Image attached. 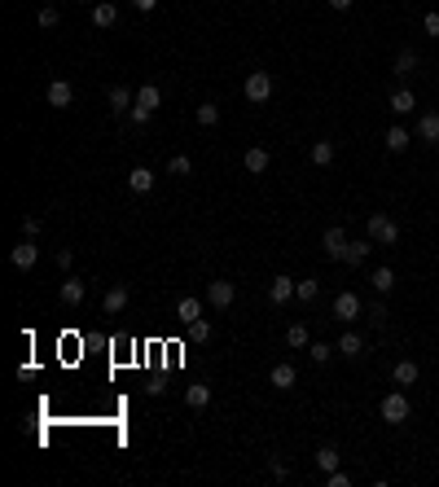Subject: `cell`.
<instances>
[{"mask_svg":"<svg viewBox=\"0 0 439 487\" xmlns=\"http://www.w3.org/2000/svg\"><path fill=\"white\" fill-rule=\"evenodd\" d=\"M378 417H382L386 426H404V422L413 417V404H408V395H404V391L382 395V404H378Z\"/></svg>","mask_w":439,"mask_h":487,"instance_id":"obj_1","label":"cell"},{"mask_svg":"<svg viewBox=\"0 0 439 487\" xmlns=\"http://www.w3.org/2000/svg\"><path fill=\"white\" fill-rule=\"evenodd\" d=\"M365 233H369L378 246H396V242H400V224H396L391 215H386V211H374V215H369V224H365Z\"/></svg>","mask_w":439,"mask_h":487,"instance_id":"obj_2","label":"cell"},{"mask_svg":"<svg viewBox=\"0 0 439 487\" xmlns=\"http://www.w3.org/2000/svg\"><path fill=\"white\" fill-rule=\"evenodd\" d=\"M242 92H246L250 106H264V101H273V75H268V70H250L246 84H242Z\"/></svg>","mask_w":439,"mask_h":487,"instance_id":"obj_3","label":"cell"},{"mask_svg":"<svg viewBox=\"0 0 439 487\" xmlns=\"http://www.w3.org/2000/svg\"><path fill=\"white\" fill-rule=\"evenodd\" d=\"M347 246H351V237L343 233L339 224H334V228H325V233H321V250H325V259H334V264H343Z\"/></svg>","mask_w":439,"mask_h":487,"instance_id":"obj_4","label":"cell"},{"mask_svg":"<svg viewBox=\"0 0 439 487\" xmlns=\"http://www.w3.org/2000/svg\"><path fill=\"white\" fill-rule=\"evenodd\" d=\"M44 101H48L53 110H70V106H75V88H70V80H53V84L44 88Z\"/></svg>","mask_w":439,"mask_h":487,"instance_id":"obj_5","label":"cell"},{"mask_svg":"<svg viewBox=\"0 0 439 487\" xmlns=\"http://www.w3.org/2000/svg\"><path fill=\"white\" fill-rule=\"evenodd\" d=\"M233 299H238V286H233V281H211V286H206V303H211V307H220V312H224V307H233Z\"/></svg>","mask_w":439,"mask_h":487,"instance_id":"obj_6","label":"cell"},{"mask_svg":"<svg viewBox=\"0 0 439 487\" xmlns=\"http://www.w3.org/2000/svg\"><path fill=\"white\" fill-rule=\"evenodd\" d=\"M334 316H339L343 325L360 321V294L356 290H339V299H334Z\"/></svg>","mask_w":439,"mask_h":487,"instance_id":"obj_7","label":"cell"},{"mask_svg":"<svg viewBox=\"0 0 439 487\" xmlns=\"http://www.w3.org/2000/svg\"><path fill=\"white\" fill-rule=\"evenodd\" d=\"M36 259H40V246H36V237H22V242L9 250V264H14V268H22V272H27V268H36Z\"/></svg>","mask_w":439,"mask_h":487,"instance_id":"obj_8","label":"cell"},{"mask_svg":"<svg viewBox=\"0 0 439 487\" xmlns=\"http://www.w3.org/2000/svg\"><path fill=\"white\" fill-rule=\"evenodd\" d=\"M413 137H418L422 145H439V110H426L418 119V127H413Z\"/></svg>","mask_w":439,"mask_h":487,"instance_id":"obj_9","label":"cell"},{"mask_svg":"<svg viewBox=\"0 0 439 487\" xmlns=\"http://www.w3.org/2000/svg\"><path fill=\"white\" fill-rule=\"evenodd\" d=\"M334 351H339V355H347V360H356V355H365V338H360L356 329H343V334H339V343H334Z\"/></svg>","mask_w":439,"mask_h":487,"instance_id":"obj_10","label":"cell"},{"mask_svg":"<svg viewBox=\"0 0 439 487\" xmlns=\"http://www.w3.org/2000/svg\"><path fill=\"white\" fill-rule=\"evenodd\" d=\"M242 167H246L250 176H264V171L273 167V154H268L264 145H255V149H246V159H242Z\"/></svg>","mask_w":439,"mask_h":487,"instance_id":"obj_11","label":"cell"},{"mask_svg":"<svg viewBox=\"0 0 439 487\" xmlns=\"http://www.w3.org/2000/svg\"><path fill=\"white\" fill-rule=\"evenodd\" d=\"M159 106H163V88H159V84H141V88H137V110L154 114Z\"/></svg>","mask_w":439,"mask_h":487,"instance_id":"obj_12","label":"cell"},{"mask_svg":"<svg viewBox=\"0 0 439 487\" xmlns=\"http://www.w3.org/2000/svg\"><path fill=\"white\" fill-rule=\"evenodd\" d=\"M268 299H273V307H286V303L295 299V277H273Z\"/></svg>","mask_w":439,"mask_h":487,"instance_id":"obj_13","label":"cell"},{"mask_svg":"<svg viewBox=\"0 0 439 487\" xmlns=\"http://www.w3.org/2000/svg\"><path fill=\"white\" fill-rule=\"evenodd\" d=\"M58 294H62V303H66V307H80L88 290H84V281H80V277H66L62 286H58Z\"/></svg>","mask_w":439,"mask_h":487,"instance_id":"obj_14","label":"cell"},{"mask_svg":"<svg viewBox=\"0 0 439 487\" xmlns=\"http://www.w3.org/2000/svg\"><path fill=\"white\" fill-rule=\"evenodd\" d=\"M268 382H273V387H277V391H290V387H295V382H299V369H295V365H286V360H281V365H273V373H268Z\"/></svg>","mask_w":439,"mask_h":487,"instance_id":"obj_15","label":"cell"},{"mask_svg":"<svg viewBox=\"0 0 439 487\" xmlns=\"http://www.w3.org/2000/svg\"><path fill=\"white\" fill-rule=\"evenodd\" d=\"M106 101H110V110H115V114H127V110L137 106V97H132V88H127V84H115Z\"/></svg>","mask_w":439,"mask_h":487,"instance_id":"obj_16","label":"cell"},{"mask_svg":"<svg viewBox=\"0 0 439 487\" xmlns=\"http://www.w3.org/2000/svg\"><path fill=\"white\" fill-rule=\"evenodd\" d=\"M413 141H418V137H413L408 132V127L404 123H396V127H386V149H391V154H404Z\"/></svg>","mask_w":439,"mask_h":487,"instance_id":"obj_17","label":"cell"},{"mask_svg":"<svg viewBox=\"0 0 439 487\" xmlns=\"http://www.w3.org/2000/svg\"><path fill=\"white\" fill-rule=\"evenodd\" d=\"M115 22H119V9L110 5V0H97V5H92V27L106 31V27H115Z\"/></svg>","mask_w":439,"mask_h":487,"instance_id":"obj_18","label":"cell"},{"mask_svg":"<svg viewBox=\"0 0 439 487\" xmlns=\"http://www.w3.org/2000/svg\"><path fill=\"white\" fill-rule=\"evenodd\" d=\"M123 307H127V286H110L106 299H101V312H106V316H119Z\"/></svg>","mask_w":439,"mask_h":487,"instance_id":"obj_19","label":"cell"},{"mask_svg":"<svg viewBox=\"0 0 439 487\" xmlns=\"http://www.w3.org/2000/svg\"><path fill=\"white\" fill-rule=\"evenodd\" d=\"M369 250H374V237H360V242H351V246H347V255H343V264H347V268H360V264L369 259Z\"/></svg>","mask_w":439,"mask_h":487,"instance_id":"obj_20","label":"cell"},{"mask_svg":"<svg viewBox=\"0 0 439 487\" xmlns=\"http://www.w3.org/2000/svg\"><path fill=\"white\" fill-rule=\"evenodd\" d=\"M198 316H202V299L185 294V299L176 303V321H180V325H189V321H198Z\"/></svg>","mask_w":439,"mask_h":487,"instance_id":"obj_21","label":"cell"},{"mask_svg":"<svg viewBox=\"0 0 439 487\" xmlns=\"http://www.w3.org/2000/svg\"><path fill=\"white\" fill-rule=\"evenodd\" d=\"M127 189H132V193H149L154 189V171L149 167H132V171H127Z\"/></svg>","mask_w":439,"mask_h":487,"instance_id":"obj_22","label":"cell"},{"mask_svg":"<svg viewBox=\"0 0 439 487\" xmlns=\"http://www.w3.org/2000/svg\"><path fill=\"white\" fill-rule=\"evenodd\" d=\"M391 378H396V387H413V382L422 378V369H418V360H400V365L391 369Z\"/></svg>","mask_w":439,"mask_h":487,"instance_id":"obj_23","label":"cell"},{"mask_svg":"<svg viewBox=\"0 0 439 487\" xmlns=\"http://www.w3.org/2000/svg\"><path fill=\"white\" fill-rule=\"evenodd\" d=\"M413 106H418V97H413L408 88H396V92H391V114L404 119V114H413Z\"/></svg>","mask_w":439,"mask_h":487,"instance_id":"obj_24","label":"cell"},{"mask_svg":"<svg viewBox=\"0 0 439 487\" xmlns=\"http://www.w3.org/2000/svg\"><path fill=\"white\" fill-rule=\"evenodd\" d=\"M185 404H189V408H206V404H211V387H206V382L185 387Z\"/></svg>","mask_w":439,"mask_h":487,"instance_id":"obj_25","label":"cell"},{"mask_svg":"<svg viewBox=\"0 0 439 487\" xmlns=\"http://www.w3.org/2000/svg\"><path fill=\"white\" fill-rule=\"evenodd\" d=\"M369 286H374L378 294H391V290H396V272L386 268V264H382V268H374V277H369Z\"/></svg>","mask_w":439,"mask_h":487,"instance_id":"obj_26","label":"cell"},{"mask_svg":"<svg viewBox=\"0 0 439 487\" xmlns=\"http://www.w3.org/2000/svg\"><path fill=\"white\" fill-rule=\"evenodd\" d=\"M312 461H317V466H321L325 474L343 466V456H339V448H334V444H325V448H317V456H312Z\"/></svg>","mask_w":439,"mask_h":487,"instance_id":"obj_27","label":"cell"},{"mask_svg":"<svg viewBox=\"0 0 439 487\" xmlns=\"http://www.w3.org/2000/svg\"><path fill=\"white\" fill-rule=\"evenodd\" d=\"M185 334H189V343H211V338H216V329L198 316V321H189V325H185Z\"/></svg>","mask_w":439,"mask_h":487,"instance_id":"obj_28","label":"cell"},{"mask_svg":"<svg viewBox=\"0 0 439 487\" xmlns=\"http://www.w3.org/2000/svg\"><path fill=\"white\" fill-rule=\"evenodd\" d=\"M194 119H198V127H216L220 123V106H216V101H202Z\"/></svg>","mask_w":439,"mask_h":487,"instance_id":"obj_29","label":"cell"},{"mask_svg":"<svg viewBox=\"0 0 439 487\" xmlns=\"http://www.w3.org/2000/svg\"><path fill=\"white\" fill-rule=\"evenodd\" d=\"M307 355H312V365H329L339 351H334V343H307Z\"/></svg>","mask_w":439,"mask_h":487,"instance_id":"obj_30","label":"cell"},{"mask_svg":"<svg viewBox=\"0 0 439 487\" xmlns=\"http://www.w3.org/2000/svg\"><path fill=\"white\" fill-rule=\"evenodd\" d=\"M321 294V281L317 277H307V281H295V299H303V303H312Z\"/></svg>","mask_w":439,"mask_h":487,"instance_id":"obj_31","label":"cell"},{"mask_svg":"<svg viewBox=\"0 0 439 487\" xmlns=\"http://www.w3.org/2000/svg\"><path fill=\"white\" fill-rule=\"evenodd\" d=\"M312 163L317 167H329L334 163V141H312Z\"/></svg>","mask_w":439,"mask_h":487,"instance_id":"obj_32","label":"cell"},{"mask_svg":"<svg viewBox=\"0 0 439 487\" xmlns=\"http://www.w3.org/2000/svg\"><path fill=\"white\" fill-rule=\"evenodd\" d=\"M418 70V53H413V48H400L396 53V75H413Z\"/></svg>","mask_w":439,"mask_h":487,"instance_id":"obj_33","label":"cell"},{"mask_svg":"<svg viewBox=\"0 0 439 487\" xmlns=\"http://www.w3.org/2000/svg\"><path fill=\"white\" fill-rule=\"evenodd\" d=\"M286 343H290V347H307V343H312V338H307V325H303V321H295V325L286 329Z\"/></svg>","mask_w":439,"mask_h":487,"instance_id":"obj_34","label":"cell"},{"mask_svg":"<svg viewBox=\"0 0 439 487\" xmlns=\"http://www.w3.org/2000/svg\"><path fill=\"white\" fill-rule=\"evenodd\" d=\"M325 487H351V474H347L343 466H339V470H329V474H325Z\"/></svg>","mask_w":439,"mask_h":487,"instance_id":"obj_35","label":"cell"},{"mask_svg":"<svg viewBox=\"0 0 439 487\" xmlns=\"http://www.w3.org/2000/svg\"><path fill=\"white\" fill-rule=\"evenodd\" d=\"M40 228H44L40 215H22V237H40Z\"/></svg>","mask_w":439,"mask_h":487,"instance_id":"obj_36","label":"cell"},{"mask_svg":"<svg viewBox=\"0 0 439 487\" xmlns=\"http://www.w3.org/2000/svg\"><path fill=\"white\" fill-rule=\"evenodd\" d=\"M167 171H171V176H189V171H194V163L185 159V154H176V159L167 163Z\"/></svg>","mask_w":439,"mask_h":487,"instance_id":"obj_37","label":"cell"},{"mask_svg":"<svg viewBox=\"0 0 439 487\" xmlns=\"http://www.w3.org/2000/svg\"><path fill=\"white\" fill-rule=\"evenodd\" d=\"M58 22H62V14H58L53 5H44V9H40V27H58Z\"/></svg>","mask_w":439,"mask_h":487,"instance_id":"obj_38","label":"cell"},{"mask_svg":"<svg viewBox=\"0 0 439 487\" xmlns=\"http://www.w3.org/2000/svg\"><path fill=\"white\" fill-rule=\"evenodd\" d=\"M422 31H426V36H439V14H435V9L422 18Z\"/></svg>","mask_w":439,"mask_h":487,"instance_id":"obj_39","label":"cell"},{"mask_svg":"<svg viewBox=\"0 0 439 487\" xmlns=\"http://www.w3.org/2000/svg\"><path fill=\"white\" fill-rule=\"evenodd\" d=\"M268 470H273V478H286L290 474V466H286V461H277V456L268 461Z\"/></svg>","mask_w":439,"mask_h":487,"instance_id":"obj_40","label":"cell"},{"mask_svg":"<svg viewBox=\"0 0 439 487\" xmlns=\"http://www.w3.org/2000/svg\"><path fill=\"white\" fill-rule=\"evenodd\" d=\"M127 119H132V127H145L154 114H145V110H137V106H132V110H127Z\"/></svg>","mask_w":439,"mask_h":487,"instance_id":"obj_41","label":"cell"},{"mask_svg":"<svg viewBox=\"0 0 439 487\" xmlns=\"http://www.w3.org/2000/svg\"><path fill=\"white\" fill-rule=\"evenodd\" d=\"M70 264H75V255H70V250H66V246H62V250H58V268H62V272H66V268H70Z\"/></svg>","mask_w":439,"mask_h":487,"instance_id":"obj_42","label":"cell"},{"mask_svg":"<svg viewBox=\"0 0 439 487\" xmlns=\"http://www.w3.org/2000/svg\"><path fill=\"white\" fill-rule=\"evenodd\" d=\"M325 5H329V9H339V14H347V9L356 5V0H325Z\"/></svg>","mask_w":439,"mask_h":487,"instance_id":"obj_43","label":"cell"},{"mask_svg":"<svg viewBox=\"0 0 439 487\" xmlns=\"http://www.w3.org/2000/svg\"><path fill=\"white\" fill-rule=\"evenodd\" d=\"M132 5H137L141 14H154V9H159V0H132Z\"/></svg>","mask_w":439,"mask_h":487,"instance_id":"obj_44","label":"cell"}]
</instances>
